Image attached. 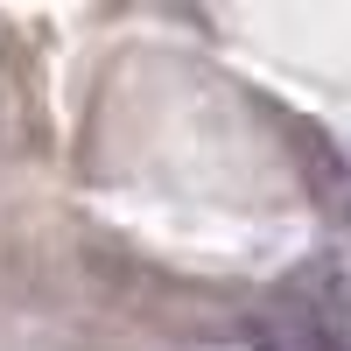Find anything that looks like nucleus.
Masks as SVG:
<instances>
[]
</instances>
